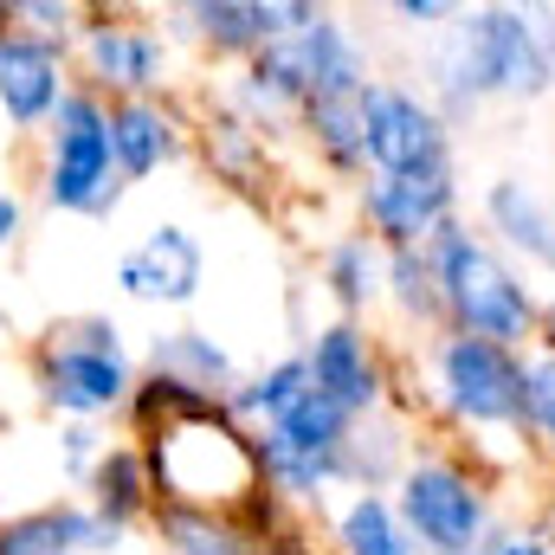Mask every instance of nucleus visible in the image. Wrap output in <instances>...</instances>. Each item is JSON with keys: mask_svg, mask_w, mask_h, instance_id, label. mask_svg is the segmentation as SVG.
<instances>
[{"mask_svg": "<svg viewBox=\"0 0 555 555\" xmlns=\"http://www.w3.org/2000/svg\"><path fill=\"white\" fill-rule=\"evenodd\" d=\"M149 537L162 555H259V543L227 511H194V504H155Z\"/></svg>", "mask_w": 555, "mask_h": 555, "instance_id": "obj_24", "label": "nucleus"}, {"mask_svg": "<svg viewBox=\"0 0 555 555\" xmlns=\"http://www.w3.org/2000/svg\"><path fill=\"white\" fill-rule=\"evenodd\" d=\"M72 85H78L72 46L26 33L20 20H13V33H0V117L13 137H46V124L59 117Z\"/></svg>", "mask_w": 555, "mask_h": 555, "instance_id": "obj_12", "label": "nucleus"}, {"mask_svg": "<svg viewBox=\"0 0 555 555\" xmlns=\"http://www.w3.org/2000/svg\"><path fill=\"white\" fill-rule=\"evenodd\" d=\"M297 130L317 149V162L336 181H369V130H362V98H310L297 111Z\"/></svg>", "mask_w": 555, "mask_h": 555, "instance_id": "obj_22", "label": "nucleus"}, {"mask_svg": "<svg viewBox=\"0 0 555 555\" xmlns=\"http://www.w3.org/2000/svg\"><path fill=\"white\" fill-rule=\"evenodd\" d=\"M543 343H555V272L543 284Z\"/></svg>", "mask_w": 555, "mask_h": 555, "instance_id": "obj_36", "label": "nucleus"}, {"mask_svg": "<svg viewBox=\"0 0 555 555\" xmlns=\"http://www.w3.org/2000/svg\"><path fill=\"white\" fill-rule=\"evenodd\" d=\"M259 555H323V550L310 543V530H304V517H291V524H284V530H278V537H272V543H266Z\"/></svg>", "mask_w": 555, "mask_h": 555, "instance_id": "obj_35", "label": "nucleus"}, {"mask_svg": "<svg viewBox=\"0 0 555 555\" xmlns=\"http://www.w3.org/2000/svg\"><path fill=\"white\" fill-rule=\"evenodd\" d=\"M524 439L555 452V343L524 356Z\"/></svg>", "mask_w": 555, "mask_h": 555, "instance_id": "obj_29", "label": "nucleus"}, {"mask_svg": "<svg viewBox=\"0 0 555 555\" xmlns=\"http://www.w3.org/2000/svg\"><path fill=\"white\" fill-rule=\"evenodd\" d=\"M39 149V201L52 214L72 220H111L124 207V175H117V149H111V104L85 85H72V98L59 104V117L46 124Z\"/></svg>", "mask_w": 555, "mask_h": 555, "instance_id": "obj_5", "label": "nucleus"}, {"mask_svg": "<svg viewBox=\"0 0 555 555\" xmlns=\"http://www.w3.org/2000/svg\"><path fill=\"white\" fill-rule=\"evenodd\" d=\"M304 395H310V369H304V349H291V356H278L266 369L240 375V388L227 395V414L240 420L246 433H266V426L284 420Z\"/></svg>", "mask_w": 555, "mask_h": 555, "instance_id": "obj_25", "label": "nucleus"}, {"mask_svg": "<svg viewBox=\"0 0 555 555\" xmlns=\"http://www.w3.org/2000/svg\"><path fill=\"white\" fill-rule=\"evenodd\" d=\"M85 0H13V20L26 26V33H46V39H59V46H72L78 39V26H85Z\"/></svg>", "mask_w": 555, "mask_h": 555, "instance_id": "obj_31", "label": "nucleus"}, {"mask_svg": "<svg viewBox=\"0 0 555 555\" xmlns=\"http://www.w3.org/2000/svg\"><path fill=\"white\" fill-rule=\"evenodd\" d=\"M0 33H13V0H0Z\"/></svg>", "mask_w": 555, "mask_h": 555, "instance_id": "obj_37", "label": "nucleus"}, {"mask_svg": "<svg viewBox=\"0 0 555 555\" xmlns=\"http://www.w3.org/2000/svg\"><path fill=\"white\" fill-rule=\"evenodd\" d=\"M304 369H310V388L323 401H336L349 420H369L382 408H395V375H388V356L382 343L369 336V323L356 317H330L304 336Z\"/></svg>", "mask_w": 555, "mask_h": 555, "instance_id": "obj_11", "label": "nucleus"}, {"mask_svg": "<svg viewBox=\"0 0 555 555\" xmlns=\"http://www.w3.org/2000/svg\"><path fill=\"white\" fill-rule=\"evenodd\" d=\"M362 233L382 253H426L459 214V168H408V175H369L356 188Z\"/></svg>", "mask_w": 555, "mask_h": 555, "instance_id": "obj_9", "label": "nucleus"}, {"mask_svg": "<svg viewBox=\"0 0 555 555\" xmlns=\"http://www.w3.org/2000/svg\"><path fill=\"white\" fill-rule=\"evenodd\" d=\"M388 13H395L401 26H426V33H439V26H452L465 7H452V0H395Z\"/></svg>", "mask_w": 555, "mask_h": 555, "instance_id": "obj_32", "label": "nucleus"}, {"mask_svg": "<svg viewBox=\"0 0 555 555\" xmlns=\"http://www.w3.org/2000/svg\"><path fill=\"white\" fill-rule=\"evenodd\" d=\"M433 278H439V310H446V330L459 336H485L498 349H517L530 356L543 343V291L524 278V266L511 253H498L485 240V227L472 220H452L433 246Z\"/></svg>", "mask_w": 555, "mask_h": 555, "instance_id": "obj_1", "label": "nucleus"}, {"mask_svg": "<svg viewBox=\"0 0 555 555\" xmlns=\"http://www.w3.org/2000/svg\"><path fill=\"white\" fill-rule=\"evenodd\" d=\"M491 98L537 104L555 91V7H465Z\"/></svg>", "mask_w": 555, "mask_h": 555, "instance_id": "obj_8", "label": "nucleus"}, {"mask_svg": "<svg viewBox=\"0 0 555 555\" xmlns=\"http://www.w3.org/2000/svg\"><path fill=\"white\" fill-rule=\"evenodd\" d=\"M0 517H7V485H0Z\"/></svg>", "mask_w": 555, "mask_h": 555, "instance_id": "obj_38", "label": "nucleus"}, {"mask_svg": "<svg viewBox=\"0 0 555 555\" xmlns=\"http://www.w3.org/2000/svg\"><path fill=\"white\" fill-rule=\"evenodd\" d=\"M382 304L408 323V330H446V310H439V278L426 253H388V284H382Z\"/></svg>", "mask_w": 555, "mask_h": 555, "instance_id": "obj_28", "label": "nucleus"}, {"mask_svg": "<svg viewBox=\"0 0 555 555\" xmlns=\"http://www.w3.org/2000/svg\"><path fill=\"white\" fill-rule=\"evenodd\" d=\"M349 426H356V420L343 414L336 401H323V395L310 388L291 414L272 420V426H266V433H253V439H259V446H278V452H297V459H330V465H343Z\"/></svg>", "mask_w": 555, "mask_h": 555, "instance_id": "obj_27", "label": "nucleus"}, {"mask_svg": "<svg viewBox=\"0 0 555 555\" xmlns=\"http://www.w3.org/2000/svg\"><path fill=\"white\" fill-rule=\"evenodd\" d=\"M408 459H414V439H408V414L401 408L356 420L349 446H343V491H395Z\"/></svg>", "mask_w": 555, "mask_h": 555, "instance_id": "obj_19", "label": "nucleus"}, {"mask_svg": "<svg viewBox=\"0 0 555 555\" xmlns=\"http://www.w3.org/2000/svg\"><path fill=\"white\" fill-rule=\"evenodd\" d=\"M201 155H207V168H214V181H227V188H259L266 181V130L259 124H246L240 111H207L201 117Z\"/></svg>", "mask_w": 555, "mask_h": 555, "instance_id": "obj_26", "label": "nucleus"}, {"mask_svg": "<svg viewBox=\"0 0 555 555\" xmlns=\"http://www.w3.org/2000/svg\"><path fill=\"white\" fill-rule=\"evenodd\" d=\"M117 291L130 304L149 310H188L201 291H207V246L181 227V220H155L137 246H124L117 259Z\"/></svg>", "mask_w": 555, "mask_h": 555, "instance_id": "obj_14", "label": "nucleus"}, {"mask_svg": "<svg viewBox=\"0 0 555 555\" xmlns=\"http://www.w3.org/2000/svg\"><path fill=\"white\" fill-rule=\"evenodd\" d=\"M111 530H149V517H155V478H149V459H142V446L124 433V439H111L104 446V459L91 465V478H85V491H78Z\"/></svg>", "mask_w": 555, "mask_h": 555, "instance_id": "obj_18", "label": "nucleus"}, {"mask_svg": "<svg viewBox=\"0 0 555 555\" xmlns=\"http://www.w3.org/2000/svg\"><path fill=\"white\" fill-rule=\"evenodd\" d=\"M310 0H188L168 13V39H194L220 65H246L304 20Z\"/></svg>", "mask_w": 555, "mask_h": 555, "instance_id": "obj_13", "label": "nucleus"}, {"mask_svg": "<svg viewBox=\"0 0 555 555\" xmlns=\"http://www.w3.org/2000/svg\"><path fill=\"white\" fill-rule=\"evenodd\" d=\"M323 297L336 304V317H369L375 304H382V284H388V253L369 240V233H336L330 246H323Z\"/></svg>", "mask_w": 555, "mask_h": 555, "instance_id": "obj_23", "label": "nucleus"}, {"mask_svg": "<svg viewBox=\"0 0 555 555\" xmlns=\"http://www.w3.org/2000/svg\"><path fill=\"white\" fill-rule=\"evenodd\" d=\"M155 478V504H194V511H240L266 478H259V446L240 420L220 408L188 414L162 433L137 439Z\"/></svg>", "mask_w": 555, "mask_h": 555, "instance_id": "obj_3", "label": "nucleus"}, {"mask_svg": "<svg viewBox=\"0 0 555 555\" xmlns=\"http://www.w3.org/2000/svg\"><path fill=\"white\" fill-rule=\"evenodd\" d=\"M104 433L98 426H85V420H59V439H52V452H59V478L72 485V498L85 491V478H91V465L104 459Z\"/></svg>", "mask_w": 555, "mask_h": 555, "instance_id": "obj_30", "label": "nucleus"}, {"mask_svg": "<svg viewBox=\"0 0 555 555\" xmlns=\"http://www.w3.org/2000/svg\"><path fill=\"white\" fill-rule=\"evenodd\" d=\"M362 130H369V175H408V168H452V124L439 117V104L375 78L362 91Z\"/></svg>", "mask_w": 555, "mask_h": 555, "instance_id": "obj_10", "label": "nucleus"}, {"mask_svg": "<svg viewBox=\"0 0 555 555\" xmlns=\"http://www.w3.org/2000/svg\"><path fill=\"white\" fill-rule=\"evenodd\" d=\"M395 511L414 530L420 555H485L491 550V491L485 472L459 452H414L395 478Z\"/></svg>", "mask_w": 555, "mask_h": 555, "instance_id": "obj_6", "label": "nucleus"}, {"mask_svg": "<svg viewBox=\"0 0 555 555\" xmlns=\"http://www.w3.org/2000/svg\"><path fill=\"white\" fill-rule=\"evenodd\" d=\"M130 537L111 530L85 498H46L0 517V555H124Z\"/></svg>", "mask_w": 555, "mask_h": 555, "instance_id": "obj_15", "label": "nucleus"}, {"mask_svg": "<svg viewBox=\"0 0 555 555\" xmlns=\"http://www.w3.org/2000/svg\"><path fill=\"white\" fill-rule=\"evenodd\" d=\"M426 395L459 433L485 446H530L524 439V356L485 336L439 330L426 336Z\"/></svg>", "mask_w": 555, "mask_h": 555, "instance_id": "obj_4", "label": "nucleus"}, {"mask_svg": "<svg viewBox=\"0 0 555 555\" xmlns=\"http://www.w3.org/2000/svg\"><path fill=\"white\" fill-rule=\"evenodd\" d=\"M72 72L85 91H98L104 104L124 98H168L175 78V39L168 26H155L137 7H91L78 39H72Z\"/></svg>", "mask_w": 555, "mask_h": 555, "instance_id": "obj_7", "label": "nucleus"}, {"mask_svg": "<svg viewBox=\"0 0 555 555\" xmlns=\"http://www.w3.org/2000/svg\"><path fill=\"white\" fill-rule=\"evenodd\" d=\"M485 555H555V543L543 530H504V537H491Z\"/></svg>", "mask_w": 555, "mask_h": 555, "instance_id": "obj_34", "label": "nucleus"}, {"mask_svg": "<svg viewBox=\"0 0 555 555\" xmlns=\"http://www.w3.org/2000/svg\"><path fill=\"white\" fill-rule=\"evenodd\" d=\"M26 375H33L46 414L98 426V420L130 408L142 369H137V356H130V343H124V330H117V317L85 310V317L52 323L26 349Z\"/></svg>", "mask_w": 555, "mask_h": 555, "instance_id": "obj_2", "label": "nucleus"}, {"mask_svg": "<svg viewBox=\"0 0 555 555\" xmlns=\"http://www.w3.org/2000/svg\"><path fill=\"white\" fill-rule=\"evenodd\" d=\"M26 233V194L20 188H0V253H13Z\"/></svg>", "mask_w": 555, "mask_h": 555, "instance_id": "obj_33", "label": "nucleus"}, {"mask_svg": "<svg viewBox=\"0 0 555 555\" xmlns=\"http://www.w3.org/2000/svg\"><path fill=\"white\" fill-rule=\"evenodd\" d=\"M478 227H485V240H491L498 253L555 272V207L537 194V181L498 175V181L478 194Z\"/></svg>", "mask_w": 555, "mask_h": 555, "instance_id": "obj_17", "label": "nucleus"}, {"mask_svg": "<svg viewBox=\"0 0 555 555\" xmlns=\"http://www.w3.org/2000/svg\"><path fill=\"white\" fill-rule=\"evenodd\" d=\"M188 137L194 130H188V111L175 98H124V104H111V149H117L124 188H137L149 175L175 168Z\"/></svg>", "mask_w": 555, "mask_h": 555, "instance_id": "obj_16", "label": "nucleus"}, {"mask_svg": "<svg viewBox=\"0 0 555 555\" xmlns=\"http://www.w3.org/2000/svg\"><path fill=\"white\" fill-rule=\"evenodd\" d=\"M330 555H420L414 530L395 511V491H349L330 511Z\"/></svg>", "mask_w": 555, "mask_h": 555, "instance_id": "obj_21", "label": "nucleus"}, {"mask_svg": "<svg viewBox=\"0 0 555 555\" xmlns=\"http://www.w3.org/2000/svg\"><path fill=\"white\" fill-rule=\"evenodd\" d=\"M142 369L175 375V382H188L201 395H220V401L240 388V362H233L227 343H214V330H162V336H149Z\"/></svg>", "mask_w": 555, "mask_h": 555, "instance_id": "obj_20", "label": "nucleus"}]
</instances>
